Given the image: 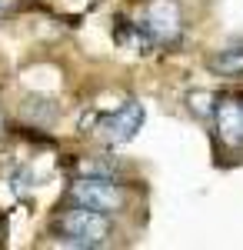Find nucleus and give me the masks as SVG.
Masks as SVG:
<instances>
[{"mask_svg": "<svg viewBox=\"0 0 243 250\" xmlns=\"http://www.w3.org/2000/svg\"><path fill=\"white\" fill-rule=\"evenodd\" d=\"M57 227L63 233V244L80 247V250L103 247L107 237H110V220H107V213L97 210V207H87V204H77L70 210H63L60 220H57Z\"/></svg>", "mask_w": 243, "mask_h": 250, "instance_id": "nucleus-1", "label": "nucleus"}, {"mask_svg": "<svg viewBox=\"0 0 243 250\" xmlns=\"http://www.w3.org/2000/svg\"><path fill=\"white\" fill-rule=\"evenodd\" d=\"M70 197L77 204H87V207H97V210H107V213L123 210V204H127L123 187L113 177H97V173H83L80 180H74Z\"/></svg>", "mask_w": 243, "mask_h": 250, "instance_id": "nucleus-2", "label": "nucleus"}, {"mask_svg": "<svg viewBox=\"0 0 243 250\" xmlns=\"http://www.w3.org/2000/svg\"><path fill=\"white\" fill-rule=\"evenodd\" d=\"M140 127H143V104L127 100L120 110H113L110 117H103L97 124V134H100V140H107V144H127V140H133V134Z\"/></svg>", "mask_w": 243, "mask_h": 250, "instance_id": "nucleus-3", "label": "nucleus"}, {"mask_svg": "<svg viewBox=\"0 0 243 250\" xmlns=\"http://www.w3.org/2000/svg\"><path fill=\"white\" fill-rule=\"evenodd\" d=\"M143 27L153 40L160 43H170V40L180 37V27H183V17H180V7L173 0H150L147 14H143Z\"/></svg>", "mask_w": 243, "mask_h": 250, "instance_id": "nucleus-4", "label": "nucleus"}, {"mask_svg": "<svg viewBox=\"0 0 243 250\" xmlns=\"http://www.w3.org/2000/svg\"><path fill=\"white\" fill-rule=\"evenodd\" d=\"M217 134L230 147H243V104L233 97H223L217 104Z\"/></svg>", "mask_w": 243, "mask_h": 250, "instance_id": "nucleus-5", "label": "nucleus"}, {"mask_svg": "<svg viewBox=\"0 0 243 250\" xmlns=\"http://www.w3.org/2000/svg\"><path fill=\"white\" fill-rule=\"evenodd\" d=\"M210 70L220 77H240L243 74V47H230L220 50L217 57H210Z\"/></svg>", "mask_w": 243, "mask_h": 250, "instance_id": "nucleus-6", "label": "nucleus"}, {"mask_svg": "<svg viewBox=\"0 0 243 250\" xmlns=\"http://www.w3.org/2000/svg\"><path fill=\"white\" fill-rule=\"evenodd\" d=\"M210 100H213L210 94H190L187 97V104H190V110H193V114H210V110H213V107H206Z\"/></svg>", "mask_w": 243, "mask_h": 250, "instance_id": "nucleus-7", "label": "nucleus"}, {"mask_svg": "<svg viewBox=\"0 0 243 250\" xmlns=\"http://www.w3.org/2000/svg\"><path fill=\"white\" fill-rule=\"evenodd\" d=\"M0 7H7V0H0Z\"/></svg>", "mask_w": 243, "mask_h": 250, "instance_id": "nucleus-8", "label": "nucleus"}]
</instances>
